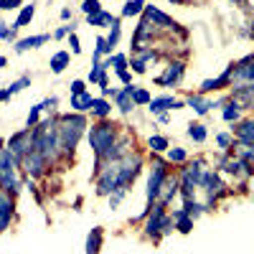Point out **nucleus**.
I'll list each match as a JSON object with an SVG mask.
<instances>
[{"label":"nucleus","instance_id":"obj_17","mask_svg":"<svg viewBox=\"0 0 254 254\" xmlns=\"http://www.w3.org/2000/svg\"><path fill=\"white\" fill-rule=\"evenodd\" d=\"M115 23H120V20H117V18H112L110 13H104V10H99V13L89 15V26H115Z\"/></svg>","mask_w":254,"mask_h":254},{"label":"nucleus","instance_id":"obj_6","mask_svg":"<svg viewBox=\"0 0 254 254\" xmlns=\"http://www.w3.org/2000/svg\"><path fill=\"white\" fill-rule=\"evenodd\" d=\"M23 163H26V171H28V173L38 176L41 171H44V165H46V158H44V153H41L38 147H33V150L23 158Z\"/></svg>","mask_w":254,"mask_h":254},{"label":"nucleus","instance_id":"obj_13","mask_svg":"<svg viewBox=\"0 0 254 254\" xmlns=\"http://www.w3.org/2000/svg\"><path fill=\"white\" fill-rule=\"evenodd\" d=\"M132 92H135V87H130V84H127V87L122 89V92H117V107L127 115V112H130L132 110Z\"/></svg>","mask_w":254,"mask_h":254},{"label":"nucleus","instance_id":"obj_47","mask_svg":"<svg viewBox=\"0 0 254 254\" xmlns=\"http://www.w3.org/2000/svg\"><path fill=\"white\" fill-rule=\"evenodd\" d=\"M61 18H64V20H69V18H71V10H69V8H64V10H61Z\"/></svg>","mask_w":254,"mask_h":254},{"label":"nucleus","instance_id":"obj_4","mask_svg":"<svg viewBox=\"0 0 254 254\" xmlns=\"http://www.w3.org/2000/svg\"><path fill=\"white\" fill-rule=\"evenodd\" d=\"M0 186L5 190H18V176H15V158L10 150H0Z\"/></svg>","mask_w":254,"mask_h":254},{"label":"nucleus","instance_id":"obj_43","mask_svg":"<svg viewBox=\"0 0 254 254\" xmlns=\"http://www.w3.org/2000/svg\"><path fill=\"white\" fill-rule=\"evenodd\" d=\"M160 231H163V234H171V231H173V221H171V219H165L163 226H160Z\"/></svg>","mask_w":254,"mask_h":254},{"label":"nucleus","instance_id":"obj_49","mask_svg":"<svg viewBox=\"0 0 254 254\" xmlns=\"http://www.w3.org/2000/svg\"><path fill=\"white\" fill-rule=\"evenodd\" d=\"M5 66V56H0V69H3Z\"/></svg>","mask_w":254,"mask_h":254},{"label":"nucleus","instance_id":"obj_31","mask_svg":"<svg viewBox=\"0 0 254 254\" xmlns=\"http://www.w3.org/2000/svg\"><path fill=\"white\" fill-rule=\"evenodd\" d=\"M132 102L135 104H150V92L147 89H135L132 92Z\"/></svg>","mask_w":254,"mask_h":254},{"label":"nucleus","instance_id":"obj_19","mask_svg":"<svg viewBox=\"0 0 254 254\" xmlns=\"http://www.w3.org/2000/svg\"><path fill=\"white\" fill-rule=\"evenodd\" d=\"M145 18H147V20H155V23H160V26H176L165 13H160V10H155V8H145Z\"/></svg>","mask_w":254,"mask_h":254},{"label":"nucleus","instance_id":"obj_1","mask_svg":"<svg viewBox=\"0 0 254 254\" xmlns=\"http://www.w3.org/2000/svg\"><path fill=\"white\" fill-rule=\"evenodd\" d=\"M84 127H87V120L81 115H66L61 117L59 122V142H61V150H74Z\"/></svg>","mask_w":254,"mask_h":254},{"label":"nucleus","instance_id":"obj_39","mask_svg":"<svg viewBox=\"0 0 254 254\" xmlns=\"http://www.w3.org/2000/svg\"><path fill=\"white\" fill-rule=\"evenodd\" d=\"M20 5V0H0V10H13Z\"/></svg>","mask_w":254,"mask_h":254},{"label":"nucleus","instance_id":"obj_7","mask_svg":"<svg viewBox=\"0 0 254 254\" xmlns=\"http://www.w3.org/2000/svg\"><path fill=\"white\" fill-rule=\"evenodd\" d=\"M163 221H165V206L163 203H155L150 219H147V237H155L158 231H160V226H163Z\"/></svg>","mask_w":254,"mask_h":254},{"label":"nucleus","instance_id":"obj_28","mask_svg":"<svg viewBox=\"0 0 254 254\" xmlns=\"http://www.w3.org/2000/svg\"><path fill=\"white\" fill-rule=\"evenodd\" d=\"M28 84H31V76H20L18 81H13L10 87H8V94H18L20 89H26Z\"/></svg>","mask_w":254,"mask_h":254},{"label":"nucleus","instance_id":"obj_27","mask_svg":"<svg viewBox=\"0 0 254 254\" xmlns=\"http://www.w3.org/2000/svg\"><path fill=\"white\" fill-rule=\"evenodd\" d=\"M33 13H36V8H33V5H26L23 10H20L18 20H15V28H23V26H28V23H31V18H33Z\"/></svg>","mask_w":254,"mask_h":254},{"label":"nucleus","instance_id":"obj_36","mask_svg":"<svg viewBox=\"0 0 254 254\" xmlns=\"http://www.w3.org/2000/svg\"><path fill=\"white\" fill-rule=\"evenodd\" d=\"M237 76L239 79H254V66H239L237 69Z\"/></svg>","mask_w":254,"mask_h":254},{"label":"nucleus","instance_id":"obj_33","mask_svg":"<svg viewBox=\"0 0 254 254\" xmlns=\"http://www.w3.org/2000/svg\"><path fill=\"white\" fill-rule=\"evenodd\" d=\"M0 38H3V41H13V38H15V26L8 28V23H3V20H0Z\"/></svg>","mask_w":254,"mask_h":254},{"label":"nucleus","instance_id":"obj_26","mask_svg":"<svg viewBox=\"0 0 254 254\" xmlns=\"http://www.w3.org/2000/svg\"><path fill=\"white\" fill-rule=\"evenodd\" d=\"M92 112H94L97 117H107V115L112 112V107H110L107 99H94V102H92Z\"/></svg>","mask_w":254,"mask_h":254},{"label":"nucleus","instance_id":"obj_21","mask_svg":"<svg viewBox=\"0 0 254 254\" xmlns=\"http://www.w3.org/2000/svg\"><path fill=\"white\" fill-rule=\"evenodd\" d=\"M102 247V229H92V234L87 239V254H97Z\"/></svg>","mask_w":254,"mask_h":254},{"label":"nucleus","instance_id":"obj_3","mask_svg":"<svg viewBox=\"0 0 254 254\" xmlns=\"http://www.w3.org/2000/svg\"><path fill=\"white\" fill-rule=\"evenodd\" d=\"M33 147H36V130L31 132V127L23 130V132H18V135H13L10 142H8V150H10V155L15 160H23Z\"/></svg>","mask_w":254,"mask_h":254},{"label":"nucleus","instance_id":"obj_24","mask_svg":"<svg viewBox=\"0 0 254 254\" xmlns=\"http://www.w3.org/2000/svg\"><path fill=\"white\" fill-rule=\"evenodd\" d=\"M176 188H178V181H165V186H160V193H163L160 203H163V206L171 201V196H176ZM160 193H158V196H160Z\"/></svg>","mask_w":254,"mask_h":254},{"label":"nucleus","instance_id":"obj_32","mask_svg":"<svg viewBox=\"0 0 254 254\" xmlns=\"http://www.w3.org/2000/svg\"><path fill=\"white\" fill-rule=\"evenodd\" d=\"M81 10L87 13V15H94V13H99V10H102V5H99V0H84Z\"/></svg>","mask_w":254,"mask_h":254},{"label":"nucleus","instance_id":"obj_22","mask_svg":"<svg viewBox=\"0 0 254 254\" xmlns=\"http://www.w3.org/2000/svg\"><path fill=\"white\" fill-rule=\"evenodd\" d=\"M66 64H69V54H66V51H59V54L51 59V71H54V74H61L64 69H66Z\"/></svg>","mask_w":254,"mask_h":254},{"label":"nucleus","instance_id":"obj_18","mask_svg":"<svg viewBox=\"0 0 254 254\" xmlns=\"http://www.w3.org/2000/svg\"><path fill=\"white\" fill-rule=\"evenodd\" d=\"M188 104L190 107H193L198 115H206L211 107H214V102H206L203 97H198V94H193V97H188Z\"/></svg>","mask_w":254,"mask_h":254},{"label":"nucleus","instance_id":"obj_42","mask_svg":"<svg viewBox=\"0 0 254 254\" xmlns=\"http://www.w3.org/2000/svg\"><path fill=\"white\" fill-rule=\"evenodd\" d=\"M81 92H84V81L76 79V81L71 84V94H81Z\"/></svg>","mask_w":254,"mask_h":254},{"label":"nucleus","instance_id":"obj_12","mask_svg":"<svg viewBox=\"0 0 254 254\" xmlns=\"http://www.w3.org/2000/svg\"><path fill=\"white\" fill-rule=\"evenodd\" d=\"M49 41V36L46 33H41V36H31V38H23V41H18L15 44V51L18 54H23V51H28V49H38V46H44Z\"/></svg>","mask_w":254,"mask_h":254},{"label":"nucleus","instance_id":"obj_10","mask_svg":"<svg viewBox=\"0 0 254 254\" xmlns=\"http://www.w3.org/2000/svg\"><path fill=\"white\" fill-rule=\"evenodd\" d=\"M231 71H234V64L219 76V79H206L203 84H201V92H214V89H221V87H226L229 84V79H231Z\"/></svg>","mask_w":254,"mask_h":254},{"label":"nucleus","instance_id":"obj_2","mask_svg":"<svg viewBox=\"0 0 254 254\" xmlns=\"http://www.w3.org/2000/svg\"><path fill=\"white\" fill-rule=\"evenodd\" d=\"M115 135H117V132H115V125H110V122H99L97 127H92V132H89L92 150L102 158V155L115 145Z\"/></svg>","mask_w":254,"mask_h":254},{"label":"nucleus","instance_id":"obj_46","mask_svg":"<svg viewBox=\"0 0 254 254\" xmlns=\"http://www.w3.org/2000/svg\"><path fill=\"white\" fill-rule=\"evenodd\" d=\"M117 74H120V79H122L125 84H130V81H132V76H130V74H127V71H117Z\"/></svg>","mask_w":254,"mask_h":254},{"label":"nucleus","instance_id":"obj_35","mask_svg":"<svg viewBox=\"0 0 254 254\" xmlns=\"http://www.w3.org/2000/svg\"><path fill=\"white\" fill-rule=\"evenodd\" d=\"M41 110H44L41 104H36V107L31 110V115H28V120H26V125H28V127H36V125H38V115H41Z\"/></svg>","mask_w":254,"mask_h":254},{"label":"nucleus","instance_id":"obj_34","mask_svg":"<svg viewBox=\"0 0 254 254\" xmlns=\"http://www.w3.org/2000/svg\"><path fill=\"white\" fill-rule=\"evenodd\" d=\"M237 117H239V107H237V104H234V102H231V104H229V107L224 110V120H226V122H234Z\"/></svg>","mask_w":254,"mask_h":254},{"label":"nucleus","instance_id":"obj_51","mask_svg":"<svg viewBox=\"0 0 254 254\" xmlns=\"http://www.w3.org/2000/svg\"><path fill=\"white\" fill-rule=\"evenodd\" d=\"M229 3H247V0H229Z\"/></svg>","mask_w":254,"mask_h":254},{"label":"nucleus","instance_id":"obj_41","mask_svg":"<svg viewBox=\"0 0 254 254\" xmlns=\"http://www.w3.org/2000/svg\"><path fill=\"white\" fill-rule=\"evenodd\" d=\"M132 69H135L137 74H145V61H140V59H135V61H132Z\"/></svg>","mask_w":254,"mask_h":254},{"label":"nucleus","instance_id":"obj_25","mask_svg":"<svg viewBox=\"0 0 254 254\" xmlns=\"http://www.w3.org/2000/svg\"><path fill=\"white\" fill-rule=\"evenodd\" d=\"M237 135L244 140V142H254V120L244 122L242 127H237Z\"/></svg>","mask_w":254,"mask_h":254},{"label":"nucleus","instance_id":"obj_48","mask_svg":"<svg viewBox=\"0 0 254 254\" xmlns=\"http://www.w3.org/2000/svg\"><path fill=\"white\" fill-rule=\"evenodd\" d=\"M8 97H10V94H8V89H3V92H0V102H5Z\"/></svg>","mask_w":254,"mask_h":254},{"label":"nucleus","instance_id":"obj_23","mask_svg":"<svg viewBox=\"0 0 254 254\" xmlns=\"http://www.w3.org/2000/svg\"><path fill=\"white\" fill-rule=\"evenodd\" d=\"M142 10H145V3H142V0H127L125 8H122V15L130 18V15H140Z\"/></svg>","mask_w":254,"mask_h":254},{"label":"nucleus","instance_id":"obj_11","mask_svg":"<svg viewBox=\"0 0 254 254\" xmlns=\"http://www.w3.org/2000/svg\"><path fill=\"white\" fill-rule=\"evenodd\" d=\"M234 104L237 107H244V104H254V84H244L234 92Z\"/></svg>","mask_w":254,"mask_h":254},{"label":"nucleus","instance_id":"obj_16","mask_svg":"<svg viewBox=\"0 0 254 254\" xmlns=\"http://www.w3.org/2000/svg\"><path fill=\"white\" fill-rule=\"evenodd\" d=\"M173 104H176V99H173V97L150 99V112H155V115H163L165 110H173Z\"/></svg>","mask_w":254,"mask_h":254},{"label":"nucleus","instance_id":"obj_15","mask_svg":"<svg viewBox=\"0 0 254 254\" xmlns=\"http://www.w3.org/2000/svg\"><path fill=\"white\" fill-rule=\"evenodd\" d=\"M92 94H87V92H81V94H74L71 97V107L76 110V112H84V110H92Z\"/></svg>","mask_w":254,"mask_h":254},{"label":"nucleus","instance_id":"obj_29","mask_svg":"<svg viewBox=\"0 0 254 254\" xmlns=\"http://www.w3.org/2000/svg\"><path fill=\"white\" fill-rule=\"evenodd\" d=\"M188 135L193 137L196 142H203V140H206V127H203V125H190V130H188Z\"/></svg>","mask_w":254,"mask_h":254},{"label":"nucleus","instance_id":"obj_8","mask_svg":"<svg viewBox=\"0 0 254 254\" xmlns=\"http://www.w3.org/2000/svg\"><path fill=\"white\" fill-rule=\"evenodd\" d=\"M181 76H183V64L181 61H173L171 66L165 69V74L158 76V84H160V87H171V84L181 81Z\"/></svg>","mask_w":254,"mask_h":254},{"label":"nucleus","instance_id":"obj_14","mask_svg":"<svg viewBox=\"0 0 254 254\" xmlns=\"http://www.w3.org/2000/svg\"><path fill=\"white\" fill-rule=\"evenodd\" d=\"M201 186L208 190V196L211 198H214V193H219V190H221V181H219V176L216 173H203V178H201Z\"/></svg>","mask_w":254,"mask_h":254},{"label":"nucleus","instance_id":"obj_45","mask_svg":"<svg viewBox=\"0 0 254 254\" xmlns=\"http://www.w3.org/2000/svg\"><path fill=\"white\" fill-rule=\"evenodd\" d=\"M229 142H231V137H229V135H219V145H221V147H226Z\"/></svg>","mask_w":254,"mask_h":254},{"label":"nucleus","instance_id":"obj_38","mask_svg":"<svg viewBox=\"0 0 254 254\" xmlns=\"http://www.w3.org/2000/svg\"><path fill=\"white\" fill-rule=\"evenodd\" d=\"M117 41H120V23H115V26H112V33L107 36V44H110V46H115Z\"/></svg>","mask_w":254,"mask_h":254},{"label":"nucleus","instance_id":"obj_5","mask_svg":"<svg viewBox=\"0 0 254 254\" xmlns=\"http://www.w3.org/2000/svg\"><path fill=\"white\" fill-rule=\"evenodd\" d=\"M163 178H165V165L160 160L153 163V171H150V178H147V201L158 198L160 193V186H163Z\"/></svg>","mask_w":254,"mask_h":254},{"label":"nucleus","instance_id":"obj_9","mask_svg":"<svg viewBox=\"0 0 254 254\" xmlns=\"http://www.w3.org/2000/svg\"><path fill=\"white\" fill-rule=\"evenodd\" d=\"M10 219H13V201L5 193H0V231L8 229Z\"/></svg>","mask_w":254,"mask_h":254},{"label":"nucleus","instance_id":"obj_44","mask_svg":"<svg viewBox=\"0 0 254 254\" xmlns=\"http://www.w3.org/2000/svg\"><path fill=\"white\" fill-rule=\"evenodd\" d=\"M69 33H71V26H64V28L56 31V38H64V36H69Z\"/></svg>","mask_w":254,"mask_h":254},{"label":"nucleus","instance_id":"obj_50","mask_svg":"<svg viewBox=\"0 0 254 254\" xmlns=\"http://www.w3.org/2000/svg\"><path fill=\"white\" fill-rule=\"evenodd\" d=\"M171 3H176V5H181V3H186V0H171Z\"/></svg>","mask_w":254,"mask_h":254},{"label":"nucleus","instance_id":"obj_40","mask_svg":"<svg viewBox=\"0 0 254 254\" xmlns=\"http://www.w3.org/2000/svg\"><path fill=\"white\" fill-rule=\"evenodd\" d=\"M69 46H71V51H74V54H79V51H81V46H79V38H76V33H69Z\"/></svg>","mask_w":254,"mask_h":254},{"label":"nucleus","instance_id":"obj_30","mask_svg":"<svg viewBox=\"0 0 254 254\" xmlns=\"http://www.w3.org/2000/svg\"><path fill=\"white\" fill-rule=\"evenodd\" d=\"M147 142H150V147H153L155 153H163L165 147H168V140H165V137H160V135H153V137L147 140Z\"/></svg>","mask_w":254,"mask_h":254},{"label":"nucleus","instance_id":"obj_37","mask_svg":"<svg viewBox=\"0 0 254 254\" xmlns=\"http://www.w3.org/2000/svg\"><path fill=\"white\" fill-rule=\"evenodd\" d=\"M168 158H171L173 163H183V160H186V150L176 147V150H171V153H168Z\"/></svg>","mask_w":254,"mask_h":254},{"label":"nucleus","instance_id":"obj_20","mask_svg":"<svg viewBox=\"0 0 254 254\" xmlns=\"http://www.w3.org/2000/svg\"><path fill=\"white\" fill-rule=\"evenodd\" d=\"M173 221L178 224V229L183 231V234H186V231H190V229H193V219H190V216L186 214L183 208H181V211H176V214H173Z\"/></svg>","mask_w":254,"mask_h":254}]
</instances>
